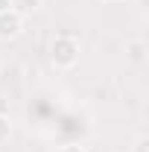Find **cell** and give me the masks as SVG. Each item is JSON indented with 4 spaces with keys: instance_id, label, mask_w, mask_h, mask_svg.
<instances>
[{
    "instance_id": "6da1fadb",
    "label": "cell",
    "mask_w": 149,
    "mask_h": 152,
    "mask_svg": "<svg viewBox=\"0 0 149 152\" xmlns=\"http://www.w3.org/2000/svg\"><path fill=\"white\" fill-rule=\"evenodd\" d=\"M50 58L56 67H73L79 61V41L73 35H56L50 44Z\"/></svg>"
},
{
    "instance_id": "7a4b0ae2",
    "label": "cell",
    "mask_w": 149,
    "mask_h": 152,
    "mask_svg": "<svg viewBox=\"0 0 149 152\" xmlns=\"http://www.w3.org/2000/svg\"><path fill=\"white\" fill-rule=\"evenodd\" d=\"M23 32V15L18 9L0 12V38H18Z\"/></svg>"
},
{
    "instance_id": "ba28073f",
    "label": "cell",
    "mask_w": 149,
    "mask_h": 152,
    "mask_svg": "<svg viewBox=\"0 0 149 152\" xmlns=\"http://www.w3.org/2000/svg\"><path fill=\"white\" fill-rule=\"evenodd\" d=\"M105 3H120V0H105Z\"/></svg>"
},
{
    "instance_id": "277c9868",
    "label": "cell",
    "mask_w": 149,
    "mask_h": 152,
    "mask_svg": "<svg viewBox=\"0 0 149 152\" xmlns=\"http://www.w3.org/2000/svg\"><path fill=\"white\" fill-rule=\"evenodd\" d=\"M9 137H12V120H9L6 114H0V146H3Z\"/></svg>"
},
{
    "instance_id": "52a82bcc",
    "label": "cell",
    "mask_w": 149,
    "mask_h": 152,
    "mask_svg": "<svg viewBox=\"0 0 149 152\" xmlns=\"http://www.w3.org/2000/svg\"><path fill=\"white\" fill-rule=\"evenodd\" d=\"M12 9V0H0V12H9Z\"/></svg>"
},
{
    "instance_id": "5b68a950",
    "label": "cell",
    "mask_w": 149,
    "mask_h": 152,
    "mask_svg": "<svg viewBox=\"0 0 149 152\" xmlns=\"http://www.w3.org/2000/svg\"><path fill=\"white\" fill-rule=\"evenodd\" d=\"M131 152H149V137H146V134H137V137H134Z\"/></svg>"
},
{
    "instance_id": "3957f363",
    "label": "cell",
    "mask_w": 149,
    "mask_h": 152,
    "mask_svg": "<svg viewBox=\"0 0 149 152\" xmlns=\"http://www.w3.org/2000/svg\"><path fill=\"white\" fill-rule=\"evenodd\" d=\"M126 53L131 56V61H143L146 41H143V38H131V41H126Z\"/></svg>"
},
{
    "instance_id": "8992f818",
    "label": "cell",
    "mask_w": 149,
    "mask_h": 152,
    "mask_svg": "<svg viewBox=\"0 0 149 152\" xmlns=\"http://www.w3.org/2000/svg\"><path fill=\"white\" fill-rule=\"evenodd\" d=\"M58 152H88L85 146H79V143H67V146H61Z\"/></svg>"
}]
</instances>
